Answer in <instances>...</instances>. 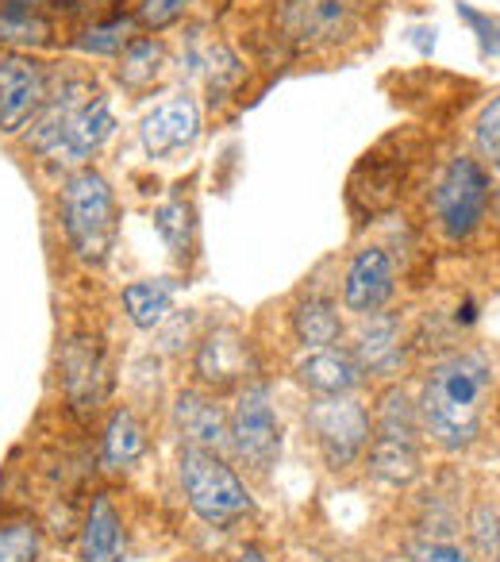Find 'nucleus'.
<instances>
[{
    "label": "nucleus",
    "instance_id": "nucleus-24",
    "mask_svg": "<svg viewBox=\"0 0 500 562\" xmlns=\"http://www.w3.org/2000/svg\"><path fill=\"white\" fill-rule=\"evenodd\" d=\"M374 436L385 439H405V443H420L423 424H420V405H412L400 385L382 393V405H377V428Z\"/></svg>",
    "mask_w": 500,
    "mask_h": 562
},
{
    "label": "nucleus",
    "instance_id": "nucleus-5",
    "mask_svg": "<svg viewBox=\"0 0 500 562\" xmlns=\"http://www.w3.org/2000/svg\"><path fill=\"white\" fill-rule=\"evenodd\" d=\"M231 447L250 470L266 474L270 467L282 454V420H277L274 397H270V385H247L235 401L231 416Z\"/></svg>",
    "mask_w": 500,
    "mask_h": 562
},
{
    "label": "nucleus",
    "instance_id": "nucleus-13",
    "mask_svg": "<svg viewBox=\"0 0 500 562\" xmlns=\"http://www.w3.org/2000/svg\"><path fill=\"white\" fill-rule=\"evenodd\" d=\"M193 370L212 390H231L250 370V339H242L235 328H216L196 347Z\"/></svg>",
    "mask_w": 500,
    "mask_h": 562
},
{
    "label": "nucleus",
    "instance_id": "nucleus-26",
    "mask_svg": "<svg viewBox=\"0 0 500 562\" xmlns=\"http://www.w3.org/2000/svg\"><path fill=\"white\" fill-rule=\"evenodd\" d=\"M135 27H139V24H135L132 16L101 20V24L86 27L73 47H78L81 55H93V58H120L127 50V43L135 40Z\"/></svg>",
    "mask_w": 500,
    "mask_h": 562
},
{
    "label": "nucleus",
    "instance_id": "nucleus-34",
    "mask_svg": "<svg viewBox=\"0 0 500 562\" xmlns=\"http://www.w3.org/2000/svg\"><path fill=\"white\" fill-rule=\"evenodd\" d=\"M231 562H270V559H266V554L259 551V547H247V551H239V554H235Z\"/></svg>",
    "mask_w": 500,
    "mask_h": 562
},
{
    "label": "nucleus",
    "instance_id": "nucleus-15",
    "mask_svg": "<svg viewBox=\"0 0 500 562\" xmlns=\"http://www.w3.org/2000/svg\"><path fill=\"white\" fill-rule=\"evenodd\" d=\"M89 97H93V86H86V81H66L63 89H50L47 104H43L39 116H35L24 132L27 147L50 162L58 143H63V132H66V124H70V116L89 101Z\"/></svg>",
    "mask_w": 500,
    "mask_h": 562
},
{
    "label": "nucleus",
    "instance_id": "nucleus-1",
    "mask_svg": "<svg viewBox=\"0 0 500 562\" xmlns=\"http://www.w3.org/2000/svg\"><path fill=\"white\" fill-rule=\"evenodd\" d=\"M492 370L485 355H451L435 362L423 382L420 424L443 451H466L481 431L485 397H489Z\"/></svg>",
    "mask_w": 500,
    "mask_h": 562
},
{
    "label": "nucleus",
    "instance_id": "nucleus-14",
    "mask_svg": "<svg viewBox=\"0 0 500 562\" xmlns=\"http://www.w3.org/2000/svg\"><path fill=\"white\" fill-rule=\"evenodd\" d=\"M173 420H178V431L185 439V447H201V451H227L231 447V424H227V413L204 393H178V405H173Z\"/></svg>",
    "mask_w": 500,
    "mask_h": 562
},
{
    "label": "nucleus",
    "instance_id": "nucleus-25",
    "mask_svg": "<svg viewBox=\"0 0 500 562\" xmlns=\"http://www.w3.org/2000/svg\"><path fill=\"white\" fill-rule=\"evenodd\" d=\"M166 66V47L155 40V35H147V40H132L127 43V50L120 55V81H124L127 89H143L150 86V81L162 74Z\"/></svg>",
    "mask_w": 500,
    "mask_h": 562
},
{
    "label": "nucleus",
    "instance_id": "nucleus-4",
    "mask_svg": "<svg viewBox=\"0 0 500 562\" xmlns=\"http://www.w3.org/2000/svg\"><path fill=\"white\" fill-rule=\"evenodd\" d=\"M431 209L446 239H469L481 227L489 212V173L477 166V158H454L446 166L431 196Z\"/></svg>",
    "mask_w": 500,
    "mask_h": 562
},
{
    "label": "nucleus",
    "instance_id": "nucleus-27",
    "mask_svg": "<svg viewBox=\"0 0 500 562\" xmlns=\"http://www.w3.org/2000/svg\"><path fill=\"white\" fill-rule=\"evenodd\" d=\"M43 528L35 520H4L0 524V562H39Z\"/></svg>",
    "mask_w": 500,
    "mask_h": 562
},
{
    "label": "nucleus",
    "instance_id": "nucleus-30",
    "mask_svg": "<svg viewBox=\"0 0 500 562\" xmlns=\"http://www.w3.org/2000/svg\"><path fill=\"white\" fill-rule=\"evenodd\" d=\"M408 562H474L454 536H423L408 547Z\"/></svg>",
    "mask_w": 500,
    "mask_h": 562
},
{
    "label": "nucleus",
    "instance_id": "nucleus-12",
    "mask_svg": "<svg viewBox=\"0 0 500 562\" xmlns=\"http://www.w3.org/2000/svg\"><path fill=\"white\" fill-rule=\"evenodd\" d=\"M63 390L78 413H96L109 390V367L96 339L78 336L63 347Z\"/></svg>",
    "mask_w": 500,
    "mask_h": 562
},
{
    "label": "nucleus",
    "instance_id": "nucleus-8",
    "mask_svg": "<svg viewBox=\"0 0 500 562\" xmlns=\"http://www.w3.org/2000/svg\"><path fill=\"white\" fill-rule=\"evenodd\" d=\"M282 35L300 50L336 47L359 32L351 0H285L282 4Z\"/></svg>",
    "mask_w": 500,
    "mask_h": 562
},
{
    "label": "nucleus",
    "instance_id": "nucleus-31",
    "mask_svg": "<svg viewBox=\"0 0 500 562\" xmlns=\"http://www.w3.org/2000/svg\"><path fill=\"white\" fill-rule=\"evenodd\" d=\"M474 143H477V150H481L485 158H492L500 150V97H492V101L485 104L481 116H477Z\"/></svg>",
    "mask_w": 500,
    "mask_h": 562
},
{
    "label": "nucleus",
    "instance_id": "nucleus-23",
    "mask_svg": "<svg viewBox=\"0 0 500 562\" xmlns=\"http://www.w3.org/2000/svg\"><path fill=\"white\" fill-rule=\"evenodd\" d=\"M55 43V24L43 12L0 4V50H43Z\"/></svg>",
    "mask_w": 500,
    "mask_h": 562
},
{
    "label": "nucleus",
    "instance_id": "nucleus-2",
    "mask_svg": "<svg viewBox=\"0 0 500 562\" xmlns=\"http://www.w3.org/2000/svg\"><path fill=\"white\" fill-rule=\"evenodd\" d=\"M58 224L73 258H81L86 266L109 262L120 232V204L112 181L93 166L66 173L58 193Z\"/></svg>",
    "mask_w": 500,
    "mask_h": 562
},
{
    "label": "nucleus",
    "instance_id": "nucleus-18",
    "mask_svg": "<svg viewBox=\"0 0 500 562\" xmlns=\"http://www.w3.org/2000/svg\"><path fill=\"white\" fill-rule=\"evenodd\" d=\"M354 359H359L362 374H389L400 362V321L397 316H370L359 331L354 344Z\"/></svg>",
    "mask_w": 500,
    "mask_h": 562
},
{
    "label": "nucleus",
    "instance_id": "nucleus-35",
    "mask_svg": "<svg viewBox=\"0 0 500 562\" xmlns=\"http://www.w3.org/2000/svg\"><path fill=\"white\" fill-rule=\"evenodd\" d=\"M492 166H497V173H500V150H497V155H492Z\"/></svg>",
    "mask_w": 500,
    "mask_h": 562
},
{
    "label": "nucleus",
    "instance_id": "nucleus-29",
    "mask_svg": "<svg viewBox=\"0 0 500 562\" xmlns=\"http://www.w3.org/2000/svg\"><path fill=\"white\" fill-rule=\"evenodd\" d=\"M469 536H474V547L485 554V559H497L500 554V508L497 505H477L474 516H469Z\"/></svg>",
    "mask_w": 500,
    "mask_h": 562
},
{
    "label": "nucleus",
    "instance_id": "nucleus-21",
    "mask_svg": "<svg viewBox=\"0 0 500 562\" xmlns=\"http://www.w3.org/2000/svg\"><path fill=\"white\" fill-rule=\"evenodd\" d=\"M293 331H297L300 344L312 347V351L339 344V336H343V321H339L336 301L323 297V293H308V297L293 308Z\"/></svg>",
    "mask_w": 500,
    "mask_h": 562
},
{
    "label": "nucleus",
    "instance_id": "nucleus-28",
    "mask_svg": "<svg viewBox=\"0 0 500 562\" xmlns=\"http://www.w3.org/2000/svg\"><path fill=\"white\" fill-rule=\"evenodd\" d=\"M155 232L162 235L173 255H189V243H193V209L185 201H166L155 212Z\"/></svg>",
    "mask_w": 500,
    "mask_h": 562
},
{
    "label": "nucleus",
    "instance_id": "nucleus-11",
    "mask_svg": "<svg viewBox=\"0 0 500 562\" xmlns=\"http://www.w3.org/2000/svg\"><path fill=\"white\" fill-rule=\"evenodd\" d=\"M112 135H116V112H112L109 97L93 93L70 116V124H66V132H63V143H58L50 162H58V166L66 162V166H73V170H81V166H89V158L101 155Z\"/></svg>",
    "mask_w": 500,
    "mask_h": 562
},
{
    "label": "nucleus",
    "instance_id": "nucleus-33",
    "mask_svg": "<svg viewBox=\"0 0 500 562\" xmlns=\"http://www.w3.org/2000/svg\"><path fill=\"white\" fill-rule=\"evenodd\" d=\"M412 43L423 50V55H428V50L435 47V27H431V32H428V27H416V32H412Z\"/></svg>",
    "mask_w": 500,
    "mask_h": 562
},
{
    "label": "nucleus",
    "instance_id": "nucleus-20",
    "mask_svg": "<svg viewBox=\"0 0 500 562\" xmlns=\"http://www.w3.org/2000/svg\"><path fill=\"white\" fill-rule=\"evenodd\" d=\"M173 290H178V285H173L170 278H147V281H132V285H124L120 301H124L127 321H132L139 331H155L158 324L170 316Z\"/></svg>",
    "mask_w": 500,
    "mask_h": 562
},
{
    "label": "nucleus",
    "instance_id": "nucleus-17",
    "mask_svg": "<svg viewBox=\"0 0 500 562\" xmlns=\"http://www.w3.org/2000/svg\"><path fill=\"white\" fill-rule=\"evenodd\" d=\"M81 562H120L124 559V516L112 505L109 493H96L81 524L78 539Z\"/></svg>",
    "mask_w": 500,
    "mask_h": 562
},
{
    "label": "nucleus",
    "instance_id": "nucleus-22",
    "mask_svg": "<svg viewBox=\"0 0 500 562\" xmlns=\"http://www.w3.org/2000/svg\"><path fill=\"white\" fill-rule=\"evenodd\" d=\"M370 474L385 485H408L420 477V443L374 436L370 443Z\"/></svg>",
    "mask_w": 500,
    "mask_h": 562
},
{
    "label": "nucleus",
    "instance_id": "nucleus-7",
    "mask_svg": "<svg viewBox=\"0 0 500 562\" xmlns=\"http://www.w3.org/2000/svg\"><path fill=\"white\" fill-rule=\"evenodd\" d=\"M316 431V447H320L323 462L331 470H346L362 459V451L370 447V436H374V424H370V413L359 405V401L346 393V397H320L308 413Z\"/></svg>",
    "mask_w": 500,
    "mask_h": 562
},
{
    "label": "nucleus",
    "instance_id": "nucleus-19",
    "mask_svg": "<svg viewBox=\"0 0 500 562\" xmlns=\"http://www.w3.org/2000/svg\"><path fill=\"white\" fill-rule=\"evenodd\" d=\"M147 454V428L143 420L132 413V408L120 405L116 413L109 416L104 424V436H101V459L109 470H127Z\"/></svg>",
    "mask_w": 500,
    "mask_h": 562
},
{
    "label": "nucleus",
    "instance_id": "nucleus-32",
    "mask_svg": "<svg viewBox=\"0 0 500 562\" xmlns=\"http://www.w3.org/2000/svg\"><path fill=\"white\" fill-rule=\"evenodd\" d=\"M181 12H185V0H143L135 24L150 27V32H162V27H170Z\"/></svg>",
    "mask_w": 500,
    "mask_h": 562
},
{
    "label": "nucleus",
    "instance_id": "nucleus-16",
    "mask_svg": "<svg viewBox=\"0 0 500 562\" xmlns=\"http://www.w3.org/2000/svg\"><path fill=\"white\" fill-rule=\"evenodd\" d=\"M297 378L305 390L316 393V397H346V393L359 390L362 367L351 351L320 347V351L305 355V359L297 362Z\"/></svg>",
    "mask_w": 500,
    "mask_h": 562
},
{
    "label": "nucleus",
    "instance_id": "nucleus-3",
    "mask_svg": "<svg viewBox=\"0 0 500 562\" xmlns=\"http://www.w3.org/2000/svg\"><path fill=\"white\" fill-rule=\"evenodd\" d=\"M178 474L189 508L208 528H227V524H235L239 516L250 513V490L219 454L201 451V447H185Z\"/></svg>",
    "mask_w": 500,
    "mask_h": 562
},
{
    "label": "nucleus",
    "instance_id": "nucleus-6",
    "mask_svg": "<svg viewBox=\"0 0 500 562\" xmlns=\"http://www.w3.org/2000/svg\"><path fill=\"white\" fill-rule=\"evenodd\" d=\"M50 97V66L27 50H0V135L27 132Z\"/></svg>",
    "mask_w": 500,
    "mask_h": 562
},
{
    "label": "nucleus",
    "instance_id": "nucleus-10",
    "mask_svg": "<svg viewBox=\"0 0 500 562\" xmlns=\"http://www.w3.org/2000/svg\"><path fill=\"white\" fill-rule=\"evenodd\" d=\"M393 290H397V270L389 250L362 247L343 273V305L359 316H374L389 305Z\"/></svg>",
    "mask_w": 500,
    "mask_h": 562
},
{
    "label": "nucleus",
    "instance_id": "nucleus-9",
    "mask_svg": "<svg viewBox=\"0 0 500 562\" xmlns=\"http://www.w3.org/2000/svg\"><path fill=\"white\" fill-rule=\"evenodd\" d=\"M196 139H201V104L193 97H170L155 112H147L139 124V143L155 162L181 155Z\"/></svg>",
    "mask_w": 500,
    "mask_h": 562
}]
</instances>
